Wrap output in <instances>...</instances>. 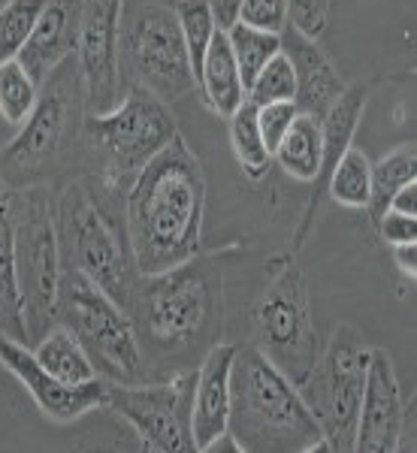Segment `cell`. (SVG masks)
<instances>
[{
  "mask_svg": "<svg viewBox=\"0 0 417 453\" xmlns=\"http://www.w3.org/2000/svg\"><path fill=\"white\" fill-rule=\"evenodd\" d=\"M124 215L139 275L166 273L203 251L206 175L179 134L130 179Z\"/></svg>",
  "mask_w": 417,
  "mask_h": 453,
  "instance_id": "6da1fadb",
  "label": "cell"
},
{
  "mask_svg": "<svg viewBox=\"0 0 417 453\" xmlns=\"http://www.w3.org/2000/svg\"><path fill=\"white\" fill-rule=\"evenodd\" d=\"M224 279L206 257H191L158 275H143L130 299L139 350L155 366L212 348L224 326Z\"/></svg>",
  "mask_w": 417,
  "mask_h": 453,
  "instance_id": "7a4b0ae2",
  "label": "cell"
},
{
  "mask_svg": "<svg viewBox=\"0 0 417 453\" xmlns=\"http://www.w3.org/2000/svg\"><path fill=\"white\" fill-rule=\"evenodd\" d=\"M124 194V181L100 170L73 179L58 200V242L64 266L82 273L130 311L143 275L130 251Z\"/></svg>",
  "mask_w": 417,
  "mask_h": 453,
  "instance_id": "3957f363",
  "label": "cell"
},
{
  "mask_svg": "<svg viewBox=\"0 0 417 453\" xmlns=\"http://www.w3.org/2000/svg\"><path fill=\"white\" fill-rule=\"evenodd\" d=\"M227 433L245 453L330 450L299 387L251 342L233 357Z\"/></svg>",
  "mask_w": 417,
  "mask_h": 453,
  "instance_id": "277c9868",
  "label": "cell"
},
{
  "mask_svg": "<svg viewBox=\"0 0 417 453\" xmlns=\"http://www.w3.org/2000/svg\"><path fill=\"white\" fill-rule=\"evenodd\" d=\"M85 79L79 58H67L49 73L27 121L0 151V179L10 188L49 185L85 151Z\"/></svg>",
  "mask_w": 417,
  "mask_h": 453,
  "instance_id": "5b68a950",
  "label": "cell"
},
{
  "mask_svg": "<svg viewBox=\"0 0 417 453\" xmlns=\"http://www.w3.org/2000/svg\"><path fill=\"white\" fill-rule=\"evenodd\" d=\"M55 324L76 335L94 372L104 381H145L143 350H139L130 314L82 273L67 266L61 269V281H58Z\"/></svg>",
  "mask_w": 417,
  "mask_h": 453,
  "instance_id": "8992f818",
  "label": "cell"
},
{
  "mask_svg": "<svg viewBox=\"0 0 417 453\" xmlns=\"http://www.w3.org/2000/svg\"><path fill=\"white\" fill-rule=\"evenodd\" d=\"M16 211V279L25 311L27 345L55 326L61 242H58V203L49 185L12 188Z\"/></svg>",
  "mask_w": 417,
  "mask_h": 453,
  "instance_id": "52a82bcc",
  "label": "cell"
},
{
  "mask_svg": "<svg viewBox=\"0 0 417 453\" xmlns=\"http://www.w3.org/2000/svg\"><path fill=\"white\" fill-rule=\"evenodd\" d=\"M175 134L179 127L166 104L139 85H130L109 112L85 115V151L97 157L94 170L119 181L134 179Z\"/></svg>",
  "mask_w": 417,
  "mask_h": 453,
  "instance_id": "ba28073f",
  "label": "cell"
},
{
  "mask_svg": "<svg viewBox=\"0 0 417 453\" xmlns=\"http://www.w3.org/2000/svg\"><path fill=\"white\" fill-rule=\"evenodd\" d=\"M369 357L372 348L366 345V335L351 324H339L324 354H318V363L299 384V393L318 420L330 450L354 453L357 414H360Z\"/></svg>",
  "mask_w": 417,
  "mask_h": 453,
  "instance_id": "9c48e42d",
  "label": "cell"
},
{
  "mask_svg": "<svg viewBox=\"0 0 417 453\" xmlns=\"http://www.w3.org/2000/svg\"><path fill=\"white\" fill-rule=\"evenodd\" d=\"M254 348H260L297 387L318 363V330L312 318V299L305 279L294 263V254L284 257V266L273 273L263 296L251 311Z\"/></svg>",
  "mask_w": 417,
  "mask_h": 453,
  "instance_id": "30bf717a",
  "label": "cell"
},
{
  "mask_svg": "<svg viewBox=\"0 0 417 453\" xmlns=\"http://www.w3.org/2000/svg\"><path fill=\"white\" fill-rule=\"evenodd\" d=\"M121 61L130 82L164 104H175L197 88L185 36L170 6L145 4L130 16L121 31Z\"/></svg>",
  "mask_w": 417,
  "mask_h": 453,
  "instance_id": "8fae6325",
  "label": "cell"
},
{
  "mask_svg": "<svg viewBox=\"0 0 417 453\" xmlns=\"http://www.w3.org/2000/svg\"><path fill=\"white\" fill-rule=\"evenodd\" d=\"M197 372L181 369L158 384H112L106 381V402L112 414L130 423L143 438L145 450L155 453H194L191 399Z\"/></svg>",
  "mask_w": 417,
  "mask_h": 453,
  "instance_id": "7c38bea8",
  "label": "cell"
},
{
  "mask_svg": "<svg viewBox=\"0 0 417 453\" xmlns=\"http://www.w3.org/2000/svg\"><path fill=\"white\" fill-rule=\"evenodd\" d=\"M121 16L124 0H85L79 31V67L85 79V106L100 115L121 100Z\"/></svg>",
  "mask_w": 417,
  "mask_h": 453,
  "instance_id": "4fadbf2b",
  "label": "cell"
},
{
  "mask_svg": "<svg viewBox=\"0 0 417 453\" xmlns=\"http://www.w3.org/2000/svg\"><path fill=\"white\" fill-rule=\"evenodd\" d=\"M0 366L10 375H16V381L25 387L27 396L34 399V405L46 414L49 420L70 423L85 418L88 411H97L106 402V381L94 378L85 384H64L55 375H49L40 366V360L34 357V350H27L25 342H16L10 335H0Z\"/></svg>",
  "mask_w": 417,
  "mask_h": 453,
  "instance_id": "5bb4252c",
  "label": "cell"
},
{
  "mask_svg": "<svg viewBox=\"0 0 417 453\" xmlns=\"http://www.w3.org/2000/svg\"><path fill=\"white\" fill-rule=\"evenodd\" d=\"M402 390L390 354L372 348L354 433V453H397L402 429Z\"/></svg>",
  "mask_w": 417,
  "mask_h": 453,
  "instance_id": "9a60e30c",
  "label": "cell"
},
{
  "mask_svg": "<svg viewBox=\"0 0 417 453\" xmlns=\"http://www.w3.org/2000/svg\"><path fill=\"white\" fill-rule=\"evenodd\" d=\"M233 357H236V345L233 342H215L203 354L200 369H197L194 399H191V435L197 453H206L209 444L227 433Z\"/></svg>",
  "mask_w": 417,
  "mask_h": 453,
  "instance_id": "2e32d148",
  "label": "cell"
},
{
  "mask_svg": "<svg viewBox=\"0 0 417 453\" xmlns=\"http://www.w3.org/2000/svg\"><path fill=\"white\" fill-rule=\"evenodd\" d=\"M82 4L85 0H46L42 6L31 36L16 55V61L31 73L36 85H42V79L79 49Z\"/></svg>",
  "mask_w": 417,
  "mask_h": 453,
  "instance_id": "e0dca14e",
  "label": "cell"
},
{
  "mask_svg": "<svg viewBox=\"0 0 417 453\" xmlns=\"http://www.w3.org/2000/svg\"><path fill=\"white\" fill-rule=\"evenodd\" d=\"M282 52L290 58L297 76V94L294 104L303 115L324 121V115L330 112V106L345 94V82H342L339 70L333 67V61L324 55V49L318 46V40L299 34L288 21V27L282 31Z\"/></svg>",
  "mask_w": 417,
  "mask_h": 453,
  "instance_id": "ac0fdd59",
  "label": "cell"
},
{
  "mask_svg": "<svg viewBox=\"0 0 417 453\" xmlns=\"http://www.w3.org/2000/svg\"><path fill=\"white\" fill-rule=\"evenodd\" d=\"M366 97H369V85H354V88H345L339 100L330 106V112L324 115L320 121V134H324V157H320V173L318 179L312 181L314 185V194L309 196V206L303 211V221H299V230L294 233V248L290 254H297L299 248L305 245L309 239L312 226H314V215L320 209V196L327 194V181L336 170V164L342 160V155L351 149V140L357 134V124L363 119V109H366Z\"/></svg>",
  "mask_w": 417,
  "mask_h": 453,
  "instance_id": "d6986e66",
  "label": "cell"
},
{
  "mask_svg": "<svg viewBox=\"0 0 417 453\" xmlns=\"http://www.w3.org/2000/svg\"><path fill=\"white\" fill-rule=\"evenodd\" d=\"M197 88H200L203 100L209 104L212 112L221 115V119H230L248 97L230 40H227V31H221V27L215 31L206 49V58H203L200 73H197Z\"/></svg>",
  "mask_w": 417,
  "mask_h": 453,
  "instance_id": "ffe728a7",
  "label": "cell"
},
{
  "mask_svg": "<svg viewBox=\"0 0 417 453\" xmlns=\"http://www.w3.org/2000/svg\"><path fill=\"white\" fill-rule=\"evenodd\" d=\"M0 335L27 345L16 279V211H12V188L4 179H0Z\"/></svg>",
  "mask_w": 417,
  "mask_h": 453,
  "instance_id": "44dd1931",
  "label": "cell"
},
{
  "mask_svg": "<svg viewBox=\"0 0 417 453\" xmlns=\"http://www.w3.org/2000/svg\"><path fill=\"white\" fill-rule=\"evenodd\" d=\"M273 157L278 160L288 175H294L299 181H314L320 173V157H324V134H320V121L312 115L299 112L290 121L288 134L282 136V142L275 145Z\"/></svg>",
  "mask_w": 417,
  "mask_h": 453,
  "instance_id": "7402d4cb",
  "label": "cell"
},
{
  "mask_svg": "<svg viewBox=\"0 0 417 453\" xmlns=\"http://www.w3.org/2000/svg\"><path fill=\"white\" fill-rule=\"evenodd\" d=\"M34 357L40 360V366L46 369L49 375H55L58 381H64V384H85V381L100 378L97 372H94L91 360H88L85 348L79 345L76 335L58 324L36 342Z\"/></svg>",
  "mask_w": 417,
  "mask_h": 453,
  "instance_id": "603a6c76",
  "label": "cell"
},
{
  "mask_svg": "<svg viewBox=\"0 0 417 453\" xmlns=\"http://www.w3.org/2000/svg\"><path fill=\"white\" fill-rule=\"evenodd\" d=\"M408 181H417V155L414 145L405 142L399 149H393L390 155H384L378 164H372V196H369V215L372 224H378V218L390 209L393 194Z\"/></svg>",
  "mask_w": 417,
  "mask_h": 453,
  "instance_id": "cb8c5ba5",
  "label": "cell"
},
{
  "mask_svg": "<svg viewBox=\"0 0 417 453\" xmlns=\"http://www.w3.org/2000/svg\"><path fill=\"white\" fill-rule=\"evenodd\" d=\"M230 145H233V155H236L239 166L248 179H263L273 164V155H269L266 142L260 136L258 127V106L245 97V104L230 115Z\"/></svg>",
  "mask_w": 417,
  "mask_h": 453,
  "instance_id": "d4e9b609",
  "label": "cell"
},
{
  "mask_svg": "<svg viewBox=\"0 0 417 453\" xmlns=\"http://www.w3.org/2000/svg\"><path fill=\"white\" fill-rule=\"evenodd\" d=\"M227 40H230L233 58H236L239 76H243L248 94V85L254 82V76L282 52V34L258 31V27H248L243 21H236V25L227 27Z\"/></svg>",
  "mask_w": 417,
  "mask_h": 453,
  "instance_id": "484cf974",
  "label": "cell"
},
{
  "mask_svg": "<svg viewBox=\"0 0 417 453\" xmlns=\"http://www.w3.org/2000/svg\"><path fill=\"white\" fill-rule=\"evenodd\" d=\"M327 194L345 209H369L372 164L360 149H348L327 181Z\"/></svg>",
  "mask_w": 417,
  "mask_h": 453,
  "instance_id": "4316f807",
  "label": "cell"
},
{
  "mask_svg": "<svg viewBox=\"0 0 417 453\" xmlns=\"http://www.w3.org/2000/svg\"><path fill=\"white\" fill-rule=\"evenodd\" d=\"M36 94H40V85L16 58L0 61V115H4V121L21 127L36 104Z\"/></svg>",
  "mask_w": 417,
  "mask_h": 453,
  "instance_id": "83f0119b",
  "label": "cell"
},
{
  "mask_svg": "<svg viewBox=\"0 0 417 453\" xmlns=\"http://www.w3.org/2000/svg\"><path fill=\"white\" fill-rule=\"evenodd\" d=\"M175 19H179L181 36H185L188 58H191L194 76L200 73V64L206 58V49L212 42V36L218 31L215 12H212L209 0H179L175 6Z\"/></svg>",
  "mask_w": 417,
  "mask_h": 453,
  "instance_id": "f1b7e54d",
  "label": "cell"
},
{
  "mask_svg": "<svg viewBox=\"0 0 417 453\" xmlns=\"http://www.w3.org/2000/svg\"><path fill=\"white\" fill-rule=\"evenodd\" d=\"M46 0H6L0 6V61L19 55L25 40L31 36Z\"/></svg>",
  "mask_w": 417,
  "mask_h": 453,
  "instance_id": "f546056e",
  "label": "cell"
},
{
  "mask_svg": "<svg viewBox=\"0 0 417 453\" xmlns=\"http://www.w3.org/2000/svg\"><path fill=\"white\" fill-rule=\"evenodd\" d=\"M297 94V76H294V64L284 52H278L273 61L263 67L254 82L248 85V100L254 106L263 104H275V100H294Z\"/></svg>",
  "mask_w": 417,
  "mask_h": 453,
  "instance_id": "4dcf8cb0",
  "label": "cell"
},
{
  "mask_svg": "<svg viewBox=\"0 0 417 453\" xmlns=\"http://www.w3.org/2000/svg\"><path fill=\"white\" fill-rule=\"evenodd\" d=\"M236 21L258 31L282 34L288 27V0H243Z\"/></svg>",
  "mask_w": 417,
  "mask_h": 453,
  "instance_id": "1f68e13d",
  "label": "cell"
},
{
  "mask_svg": "<svg viewBox=\"0 0 417 453\" xmlns=\"http://www.w3.org/2000/svg\"><path fill=\"white\" fill-rule=\"evenodd\" d=\"M299 115V109L294 100H275V104H263L258 106V127H260V136L266 142L269 155L275 151V145L282 142V136L288 134L290 121Z\"/></svg>",
  "mask_w": 417,
  "mask_h": 453,
  "instance_id": "d6a6232c",
  "label": "cell"
},
{
  "mask_svg": "<svg viewBox=\"0 0 417 453\" xmlns=\"http://www.w3.org/2000/svg\"><path fill=\"white\" fill-rule=\"evenodd\" d=\"M330 19V0H288V21L299 34L318 40Z\"/></svg>",
  "mask_w": 417,
  "mask_h": 453,
  "instance_id": "836d02e7",
  "label": "cell"
},
{
  "mask_svg": "<svg viewBox=\"0 0 417 453\" xmlns=\"http://www.w3.org/2000/svg\"><path fill=\"white\" fill-rule=\"evenodd\" d=\"M378 230H382V239L387 245H405L414 242L417 236V218L412 215H402V211L387 209L382 218H378Z\"/></svg>",
  "mask_w": 417,
  "mask_h": 453,
  "instance_id": "e575fe53",
  "label": "cell"
},
{
  "mask_svg": "<svg viewBox=\"0 0 417 453\" xmlns=\"http://www.w3.org/2000/svg\"><path fill=\"white\" fill-rule=\"evenodd\" d=\"M393 263H397L399 273L405 275V279L414 281V275H417V245L414 242L393 245Z\"/></svg>",
  "mask_w": 417,
  "mask_h": 453,
  "instance_id": "d590c367",
  "label": "cell"
},
{
  "mask_svg": "<svg viewBox=\"0 0 417 453\" xmlns=\"http://www.w3.org/2000/svg\"><path fill=\"white\" fill-rule=\"evenodd\" d=\"M390 209L393 211H402V215H412L417 218V181H408L402 185L390 200Z\"/></svg>",
  "mask_w": 417,
  "mask_h": 453,
  "instance_id": "8d00e7d4",
  "label": "cell"
},
{
  "mask_svg": "<svg viewBox=\"0 0 417 453\" xmlns=\"http://www.w3.org/2000/svg\"><path fill=\"white\" fill-rule=\"evenodd\" d=\"M212 12H215V21L221 31H227L230 25H236L239 19V6H243V0H209Z\"/></svg>",
  "mask_w": 417,
  "mask_h": 453,
  "instance_id": "74e56055",
  "label": "cell"
}]
</instances>
